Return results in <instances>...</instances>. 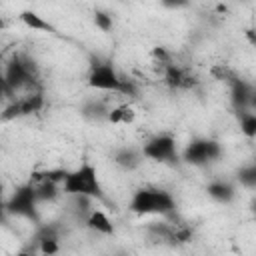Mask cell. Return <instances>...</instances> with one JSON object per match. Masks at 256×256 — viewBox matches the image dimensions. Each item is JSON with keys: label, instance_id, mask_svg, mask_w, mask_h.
<instances>
[{"label": "cell", "instance_id": "19", "mask_svg": "<svg viewBox=\"0 0 256 256\" xmlns=\"http://www.w3.org/2000/svg\"><path fill=\"white\" fill-rule=\"evenodd\" d=\"M236 180H238L244 188L256 190V162H254V164L240 166L238 172H236Z\"/></svg>", "mask_w": 256, "mask_h": 256}, {"label": "cell", "instance_id": "17", "mask_svg": "<svg viewBox=\"0 0 256 256\" xmlns=\"http://www.w3.org/2000/svg\"><path fill=\"white\" fill-rule=\"evenodd\" d=\"M36 186V194H38V200L40 202H52L58 198L62 186H58L56 182H50V180H40V184H34Z\"/></svg>", "mask_w": 256, "mask_h": 256}, {"label": "cell", "instance_id": "14", "mask_svg": "<svg viewBox=\"0 0 256 256\" xmlns=\"http://www.w3.org/2000/svg\"><path fill=\"white\" fill-rule=\"evenodd\" d=\"M20 20L30 28V30H38V32H50L52 30V24L48 20H44L38 12L34 10H24L20 14Z\"/></svg>", "mask_w": 256, "mask_h": 256}, {"label": "cell", "instance_id": "6", "mask_svg": "<svg viewBox=\"0 0 256 256\" xmlns=\"http://www.w3.org/2000/svg\"><path fill=\"white\" fill-rule=\"evenodd\" d=\"M142 156L146 160L160 162V164H174V162H178V144H176V138L172 134H168V132L152 136L142 146Z\"/></svg>", "mask_w": 256, "mask_h": 256}, {"label": "cell", "instance_id": "20", "mask_svg": "<svg viewBox=\"0 0 256 256\" xmlns=\"http://www.w3.org/2000/svg\"><path fill=\"white\" fill-rule=\"evenodd\" d=\"M94 24H96L98 30H102V32H110L112 26H114V20H112V16H110L108 12H104V10H96V12H94Z\"/></svg>", "mask_w": 256, "mask_h": 256}, {"label": "cell", "instance_id": "4", "mask_svg": "<svg viewBox=\"0 0 256 256\" xmlns=\"http://www.w3.org/2000/svg\"><path fill=\"white\" fill-rule=\"evenodd\" d=\"M34 80H36L34 62L30 58H26V56L14 54L10 58V62L6 64V68H4V80H2L4 92L6 94H10V92L16 94V90H20L24 86H32Z\"/></svg>", "mask_w": 256, "mask_h": 256}, {"label": "cell", "instance_id": "5", "mask_svg": "<svg viewBox=\"0 0 256 256\" xmlns=\"http://www.w3.org/2000/svg\"><path fill=\"white\" fill-rule=\"evenodd\" d=\"M38 194H36V186L32 182L20 184L12 196L6 202V212L20 216V218H28V220H38Z\"/></svg>", "mask_w": 256, "mask_h": 256}, {"label": "cell", "instance_id": "12", "mask_svg": "<svg viewBox=\"0 0 256 256\" xmlns=\"http://www.w3.org/2000/svg\"><path fill=\"white\" fill-rule=\"evenodd\" d=\"M144 156H142V150H134V148H120L114 152V164L124 168V170H136L140 164H142Z\"/></svg>", "mask_w": 256, "mask_h": 256}, {"label": "cell", "instance_id": "1", "mask_svg": "<svg viewBox=\"0 0 256 256\" xmlns=\"http://www.w3.org/2000/svg\"><path fill=\"white\" fill-rule=\"evenodd\" d=\"M62 192L74 198H88V200H102L104 198V188L98 176V168L84 160L76 168L68 170L64 182H62Z\"/></svg>", "mask_w": 256, "mask_h": 256}, {"label": "cell", "instance_id": "9", "mask_svg": "<svg viewBox=\"0 0 256 256\" xmlns=\"http://www.w3.org/2000/svg\"><path fill=\"white\" fill-rule=\"evenodd\" d=\"M254 86L242 78H234L230 80V102L236 108V112L240 110H248L250 106V98H252Z\"/></svg>", "mask_w": 256, "mask_h": 256}, {"label": "cell", "instance_id": "2", "mask_svg": "<svg viewBox=\"0 0 256 256\" xmlns=\"http://www.w3.org/2000/svg\"><path fill=\"white\" fill-rule=\"evenodd\" d=\"M132 214L138 216H168L176 210V200L168 190L156 188V186H142L134 190L130 204H128Z\"/></svg>", "mask_w": 256, "mask_h": 256}, {"label": "cell", "instance_id": "7", "mask_svg": "<svg viewBox=\"0 0 256 256\" xmlns=\"http://www.w3.org/2000/svg\"><path fill=\"white\" fill-rule=\"evenodd\" d=\"M222 156V144L214 138H194L182 150V160L192 166H204Z\"/></svg>", "mask_w": 256, "mask_h": 256}, {"label": "cell", "instance_id": "15", "mask_svg": "<svg viewBox=\"0 0 256 256\" xmlns=\"http://www.w3.org/2000/svg\"><path fill=\"white\" fill-rule=\"evenodd\" d=\"M236 116H238L240 132L246 138H256V112H252V110H240V112H236Z\"/></svg>", "mask_w": 256, "mask_h": 256}, {"label": "cell", "instance_id": "11", "mask_svg": "<svg viewBox=\"0 0 256 256\" xmlns=\"http://www.w3.org/2000/svg\"><path fill=\"white\" fill-rule=\"evenodd\" d=\"M206 192L214 202H220V204H230L236 196V188L228 180H212L206 186Z\"/></svg>", "mask_w": 256, "mask_h": 256}, {"label": "cell", "instance_id": "22", "mask_svg": "<svg viewBox=\"0 0 256 256\" xmlns=\"http://www.w3.org/2000/svg\"><path fill=\"white\" fill-rule=\"evenodd\" d=\"M250 210H252V214L256 216V198H252V202H250Z\"/></svg>", "mask_w": 256, "mask_h": 256}, {"label": "cell", "instance_id": "3", "mask_svg": "<svg viewBox=\"0 0 256 256\" xmlns=\"http://www.w3.org/2000/svg\"><path fill=\"white\" fill-rule=\"evenodd\" d=\"M86 84L94 90H100V92H118V94H124V96H136L138 94V88H136L134 80L122 78L112 62L96 60L90 66Z\"/></svg>", "mask_w": 256, "mask_h": 256}, {"label": "cell", "instance_id": "10", "mask_svg": "<svg viewBox=\"0 0 256 256\" xmlns=\"http://www.w3.org/2000/svg\"><path fill=\"white\" fill-rule=\"evenodd\" d=\"M86 226H88L92 232L102 234V236L114 234V224H112L110 216H108L104 210H100V208H94V210L88 212V216H86Z\"/></svg>", "mask_w": 256, "mask_h": 256}, {"label": "cell", "instance_id": "18", "mask_svg": "<svg viewBox=\"0 0 256 256\" xmlns=\"http://www.w3.org/2000/svg\"><path fill=\"white\" fill-rule=\"evenodd\" d=\"M186 74L182 72V68H178L176 64H168L166 70H164V82L170 86V88H180V86H188L186 82Z\"/></svg>", "mask_w": 256, "mask_h": 256}, {"label": "cell", "instance_id": "8", "mask_svg": "<svg viewBox=\"0 0 256 256\" xmlns=\"http://www.w3.org/2000/svg\"><path fill=\"white\" fill-rule=\"evenodd\" d=\"M44 108V96L42 92H30L22 98H16L4 112V120L18 118V116H30Z\"/></svg>", "mask_w": 256, "mask_h": 256}, {"label": "cell", "instance_id": "13", "mask_svg": "<svg viewBox=\"0 0 256 256\" xmlns=\"http://www.w3.org/2000/svg\"><path fill=\"white\" fill-rule=\"evenodd\" d=\"M106 120L110 124H132L136 120V110L132 104H118V106L110 108Z\"/></svg>", "mask_w": 256, "mask_h": 256}, {"label": "cell", "instance_id": "21", "mask_svg": "<svg viewBox=\"0 0 256 256\" xmlns=\"http://www.w3.org/2000/svg\"><path fill=\"white\" fill-rule=\"evenodd\" d=\"M248 110L256 112V86H254V92H252V98H250V106H248Z\"/></svg>", "mask_w": 256, "mask_h": 256}, {"label": "cell", "instance_id": "16", "mask_svg": "<svg viewBox=\"0 0 256 256\" xmlns=\"http://www.w3.org/2000/svg\"><path fill=\"white\" fill-rule=\"evenodd\" d=\"M38 250L42 256H56L58 250H60V244H58V238L52 230H46L40 238H38Z\"/></svg>", "mask_w": 256, "mask_h": 256}]
</instances>
